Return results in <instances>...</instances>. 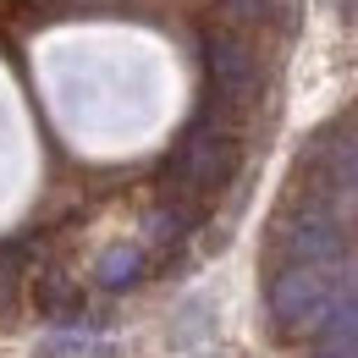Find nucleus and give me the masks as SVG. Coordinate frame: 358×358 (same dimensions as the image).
I'll use <instances>...</instances> for the list:
<instances>
[{
    "label": "nucleus",
    "mask_w": 358,
    "mask_h": 358,
    "mask_svg": "<svg viewBox=\"0 0 358 358\" xmlns=\"http://www.w3.org/2000/svg\"><path fill=\"white\" fill-rule=\"evenodd\" d=\"M270 314L287 331H320L336 314V265H292L270 281Z\"/></svg>",
    "instance_id": "obj_4"
},
{
    "label": "nucleus",
    "mask_w": 358,
    "mask_h": 358,
    "mask_svg": "<svg viewBox=\"0 0 358 358\" xmlns=\"http://www.w3.org/2000/svg\"><path fill=\"white\" fill-rule=\"evenodd\" d=\"M314 358H358V303L342 314H331L320 331H314Z\"/></svg>",
    "instance_id": "obj_5"
},
{
    "label": "nucleus",
    "mask_w": 358,
    "mask_h": 358,
    "mask_svg": "<svg viewBox=\"0 0 358 358\" xmlns=\"http://www.w3.org/2000/svg\"><path fill=\"white\" fill-rule=\"evenodd\" d=\"M342 6H348V17H353V22H358V0H342Z\"/></svg>",
    "instance_id": "obj_8"
},
{
    "label": "nucleus",
    "mask_w": 358,
    "mask_h": 358,
    "mask_svg": "<svg viewBox=\"0 0 358 358\" xmlns=\"http://www.w3.org/2000/svg\"><path fill=\"white\" fill-rule=\"evenodd\" d=\"M138 270H143V254H138V248H116V254H105L99 281H105V287H122V281H133Z\"/></svg>",
    "instance_id": "obj_7"
},
{
    "label": "nucleus",
    "mask_w": 358,
    "mask_h": 358,
    "mask_svg": "<svg viewBox=\"0 0 358 358\" xmlns=\"http://www.w3.org/2000/svg\"><path fill=\"white\" fill-rule=\"evenodd\" d=\"M348 248V231L342 215L325 204V199H298L281 221H275V254L292 265H336Z\"/></svg>",
    "instance_id": "obj_3"
},
{
    "label": "nucleus",
    "mask_w": 358,
    "mask_h": 358,
    "mask_svg": "<svg viewBox=\"0 0 358 358\" xmlns=\"http://www.w3.org/2000/svg\"><path fill=\"white\" fill-rule=\"evenodd\" d=\"M298 0H221V17L237 28H265V22H287L292 28Z\"/></svg>",
    "instance_id": "obj_6"
},
{
    "label": "nucleus",
    "mask_w": 358,
    "mask_h": 358,
    "mask_svg": "<svg viewBox=\"0 0 358 358\" xmlns=\"http://www.w3.org/2000/svg\"><path fill=\"white\" fill-rule=\"evenodd\" d=\"M204 72H210V110L204 116H215L231 127V116H243L259 89H265V66H259V50L248 45L243 34H231V28H210L204 34Z\"/></svg>",
    "instance_id": "obj_1"
},
{
    "label": "nucleus",
    "mask_w": 358,
    "mask_h": 358,
    "mask_svg": "<svg viewBox=\"0 0 358 358\" xmlns=\"http://www.w3.org/2000/svg\"><path fill=\"white\" fill-rule=\"evenodd\" d=\"M237 160H243L237 133H231L226 122H215V116H204V122H193V127L177 138V149H171V160H166V177L177 182L182 193L204 199V193H221L226 182L237 177Z\"/></svg>",
    "instance_id": "obj_2"
}]
</instances>
